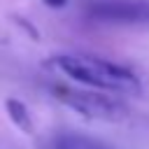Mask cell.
I'll return each mask as SVG.
<instances>
[{
  "label": "cell",
  "instance_id": "obj_2",
  "mask_svg": "<svg viewBox=\"0 0 149 149\" xmlns=\"http://www.w3.org/2000/svg\"><path fill=\"white\" fill-rule=\"evenodd\" d=\"M68 105H72L74 109L95 116V119H114L121 112V105H116L114 100H107L102 93H86V91H68L61 88L58 93Z\"/></svg>",
  "mask_w": 149,
  "mask_h": 149
},
{
  "label": "cell",
  "instance_id": "obj_3",
  "mask_svg": "<svg viewBox=\"0 0 149 149\" xmlns=\"http://www.w3.org/2000/svg\"><path fill=\"white\" fill-rule=\"evenodd\" d=\"M107 21H149V2H116V5H102L95 9Z\"/></svg>",
  "mask_w": 149,
  "mask_h": 149
},
{
  "label": "cell",
  "instance_id": "obj_1",
  "mask_svg": "<svg viewBox=\"0 0 149 149\" xmlns=\"http://www.w3.org/2000/svg\"><path fill=\"white\" fill-rule=\"evenodd\" d=\"M54 68L65 72L70 79L84 86L98 88V91H107V93H137L140 91V79L135 77L133 70L100 56L61 54L54 58Z\"/></svg>",
  "mask_w": 149,
  "mask_h": 149
},
{
  "label": "cell",
  "instance_id": "obj_4",
  "mask_svg": "<svg viewBox=\"0 0 149 149\" xmlns=\"http://www.w3.org/2000/svg\"><path fill=\"white\" fill-rule=\"evenodd\" d=\"M51 149H112L98 140H91V137H84V135H72V133H65V135H58L54 137V144Z\"/></svg>",
  "mask_w": 149,
  "mask_h": 149
}]
</instances>
